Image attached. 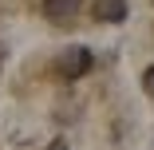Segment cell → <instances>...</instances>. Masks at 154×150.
Listing matches in <instances>:
<instances>
[{
	"label": "cell",
	"mask_w": 154,
	"mask_h": 150,
	"mask_svg": "<svg viewBox=\"0 0 154 150\" xmlns=\"http://www.w3.org/2000/svg\"><path fill=\"white\" fill-rule=\"evenodd\" d=\"M91 63H95L91 51L75 44V47H67L63 55H59V75H63V79H83V75L91 71Z\"/></svg>",
	"instance_id": "6da1fadb"
},
{
	"label": "cell",
	"mask_w": 154,
	"mask_h": 150,
	"mask_svg": "<svg viewBox=\"0 0 154 150\" xmlns=\"http://www.w3.org/2000/svg\"><path fill=\"white\" fill-rule=\"evenodd\" d=\"M95 20H103V24H122L127 20V4L122 0H95Z\"/></svg>",
	"instance_id": "7a4b0ae2"
},
{
	"label": "cell",
	"mask_w": 154,
	"mask_h": 150,
	"mask_svg": "<svg viewBox=\"0 0 154 150\" xmlns=\"http://www.w3.org/2000/svg\"><path fill=\"white\" fill-rule=\"evenodd\" d=\"M79 12V0H44V16L55 20V24H63Z\"/></svg>",
	"instance_id": "3957f363"
},
{
	"label": "cell",
	"mask_w": 154,
	"mask_h": 150,
	"mask_svg": "<svg viewBox=\"0 0 154 150\" xmlns=\"http://www.w3.org/2000/svg\"><path fill=\"white\" fill-rule=\"evenodd\" d=\"M142 91L154 99V67H146V71H142Z\"/></svg>",
	"instance_id": "277c9868"
},
{
	"label": "cell",
	"mask_w": 154,
	"mask_h": 150,
	"mask_svg": "<svg viewBox=\"0 0 154 150\" xmlns=\"http://www.w3.org/2000/svg\"><path fill=\"white\" fill-rule=\"evenodd\" d=\"M48 150H67V142H63V138H55V142H51Z\"/></svg>",
	"instance_id": "5b68a950"
},
{
	"label": "cell",
	"mask_w": 154,
	"mask_h": 150,
	"mask_svg": "<svg viewBox=\"0 0 154 150\" xmlns=\"http://www.w3.org/2000/svg\"><path fill=\"white\" fill-rule=\"evenodd\" d=\"M0 67H4V44H0Z\"/></svg>",
	"instance_id": "8992f818"
}]
</instances>
